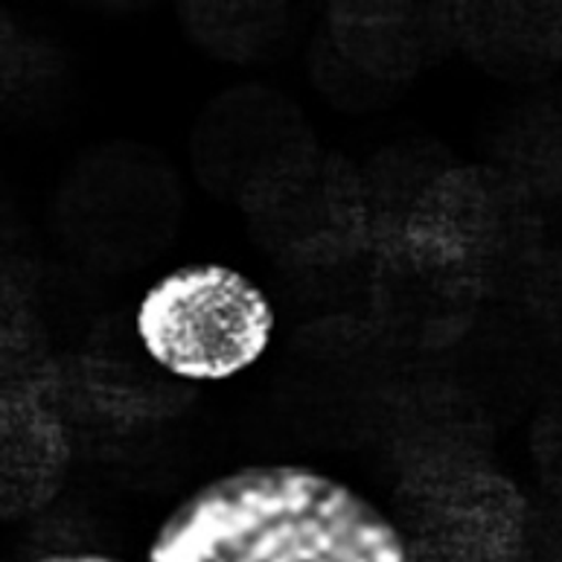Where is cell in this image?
<instances>
[{
  "instance_id": "obj_1",
  "label": "cell",
  "mask_w": 562,
  "mask_h": 562,
  "mask_svg": "<svg viewBox=\"0 0 562 562\" xmlns=\"http://www.w3.org/2000/svg\"><path fill=\"white\" fill-rule=\"evenodd\" d=\"M146 562H414L394 521L327 472L257 463L178 502Z\"/></svg>"
},
{
  "instance_id": "obj_2",
  "label": "cell",
  "mask_w": 562,
  "mask_h": 562,
  "mask_svg": "<svg viewBox=\"0 0 562 562\" xmlns=\"http://www.w3.org/2000/svg\"><path fill=\"white\" fill-rule=\"evenodd\" d=\"M140 347L187 382H225L266 356L274 310L260 285L222 262L178 266L143 292L135 310Z\"/></svg>"
},
{
  "instance_id": "obj_3",
  "label": "cell",
  "mask_w": 562,
  "mask_h": 562,
  "mask_svg": "<svg viewBox=\"0 0 562 562\" xmlns=\"http://www.w3.org/2000/svg\"><path fill=\"white\" fill-rule=\"evenodd\" d=\"M33 562H126L117 560V557L109 554H50V557H38Z\"/></svg>"
}]
</instances>
